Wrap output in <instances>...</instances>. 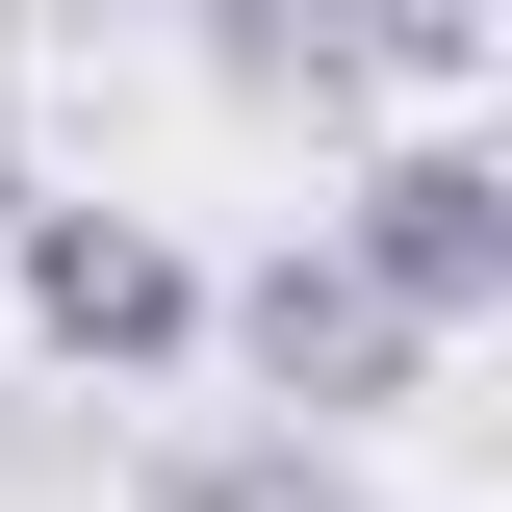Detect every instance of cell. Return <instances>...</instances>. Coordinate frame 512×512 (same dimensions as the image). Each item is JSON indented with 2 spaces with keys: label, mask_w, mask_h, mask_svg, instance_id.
<instances>
[{
  "label": "cell",
  "mask_w": 512,
  "mask_h": 512,
  "mask_svg": "<svg viewBox=\"0 0 512 512\" xmlns=\"http://www.w3.org/2000/svg\"><path fill=\"white\" fill-rule=\"evenodd\" d=\"M0 282H26V333H52L77 384H154V359H205V256L154 231V205H77V180H26V205H0Z\"/></svg>",
  "instance_id": "3957f363"
},
{
  "label": "cell",
  "mask_w": 512,
  "mask_h": 512,
  "mask_svg": "<svg viewBox=\"0 0 512 512\" xmlns=\"http://www.w3.org/2000/svg\"><path fill=\"white\" fill-rule=\"evenodd\" d=\"M154 512H384L359 461H308V436H180L154 461Z\"/></svg>",
  "instance_id": "277c9868"
},
{
  "label": "cell",
  "mask_w": 512,
  "mask_h": 512,
  "mask_svg": "<svg viewBox=\"0 0 512 512\" xmlns=\"http://www.w3.org/2000/svg\"><path fill=\"white\" fill-rule=\"evenodd\" d=\"M205 333H231V384H256V436H359V410H410V384H436V333L410 308H359V282H333V231H282L256 256V282H205Z\"/></svg>",
  "instance_id": "7a4b0ae2"
},
{
  "label": "cell",
  "mask_w": 512,
  "mask_h": 512,
  "mask_svg": "<svg viewBox=\"0 0 512 512\" xmlns=\"http://www.w3.org/2000/svg\"><path fill=\"white\" fill-rule=\"evenodd\" d=\"M0 205H26V128H0Z\"/></svg>",
  "instance_id": "5b68a950"
},
{
  "label": "cell",
  "mask_w": 512,
  "mask_h": 512,
  "mask_svg": "<svg viewBox=\"0 0 512 512\" xmlns=\"http://www.w3.org/2000/svg\"><path fill=\"white\" fill-rule=\"evenodd\" d=\"M308 231H333V282H359V308H410V333H487V308H512V154H487V128L359 154Z\"/></svg>",
  "instance_id": "6da1fadb"
}]
</instances>
